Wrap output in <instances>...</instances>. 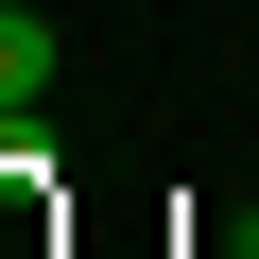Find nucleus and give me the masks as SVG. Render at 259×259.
Listing matches in <instances>:
<instances>
[{"label": "nucleus", "instance_id": "obj_1", "mask_svg": "<svg viewBox=\"0 0 259 259\" xmlns=\"http://www.w3.org/2000/svg\"><path fill=\"white\" fill-rule=\"evenodd\" d=\"M35 87H52V18L0 0V121H35Z\"/></svg>", "mask_w": 259, "mask_h": 259}]
</instances>
